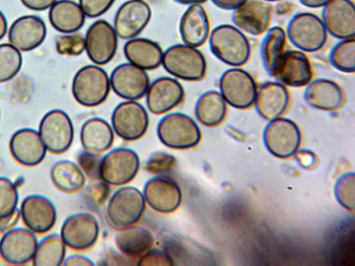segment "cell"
Segmentation results:
<instances>
[{"mask_svg": "<svg viewBox=\"0 0 355 266\" xmlns=\"http://www.w3.org/2000/svg\"><path fill=\"white\" fill-rule=\"evenodd\" d=\"M151 16V8L145 1L128 0L116 10L113 28L118 37L128 40L136 37L144 30Z\"/></svg>", "mask_w": 355, "mask_h": 266, "instance_id": "14", "label": "cell"}, {"mask_svg": "<svg viewBox=\"0 0 355 266\" xmlns=\"http://www.w3.org/2000/svg\"><path fill=\"white\" fill-rule=\"evenodd\" d=\"M27 8L35 11L49 9L57 0H20Z\"/></svg>", "mask_w": 355, "mask_h": 266, "instance_id": "47", "label": "cell"}, {"mask_svg": "<svg viewBox=\"0 0 355 266\" xmlns=\"http://www.w3.org/2000/svg\"><path fill=\"white\" fill-rule=\"evenodd\" d=\"M139 168V158L134 150L115 148L101 159L100 179L109 185L120 186L132 181Z\"/></svg>", "mask_w": 355, "mask_h": 266, "instance_id": "9", "label": "cell"}, {"mask_svg": "<svg viewBox=\"0 0 355 266\" xmlns=\"http://www.w3.org/2000/svg\"><path fill=\"white\" fill-rule=\"evenodd\" d=\"M290 101L287 87L277 81H268L257 89L254 105L258 114L270 121L282 117Z\"/></svg>", "mask_w": 355, "mask_h": 266, "instance_id": "25", "label": "cell"}, {"mask_svg": "<svg viewBox=\"0 0 355 266\" xmlns=\"http://www.w3.org/2000/svg\"><path fill=\"white\" fill-rule=\"evenodd\" d=\"M329 61L336 69L344 73L355 70V39H340L331 49Z\"/></svg>", "mask_w": 355, "mask_h": 266, "instance_id": "36", "label": "cell"}, {"mask_svg": "<svg viewBox=\"0 0 355 266\" xmlns=\"http://www.w3.org/2000/svg\"><path fill=\"white\" fill-rule=\"evenodd\" d=\"M46 33L44 20L33 15L17 18L8 30L10 44L21 52L31 51L40 46L44 41Z\"/></svg>", "mask_w": 355, "mask_h": 266, "instance_id": "23", "label": "cell"}, {"mask_svg": "<svg viewBox=\"0 0 355 266\" xmlns=\"http://www.w3.org/2000/svg\"><path fill=\"white\" fill-rule=\"evenodd\" d=\"M330 1L331 0H299L301 4L311 8H322Z\"/></svg>", "mask_w": 355, "mask_h": 266, "instance_id": "51", "label": "cell"}, {"mask_svg": "<svg viewBox=\"0 0 355 266\" xmlns=\"http://www.w3.org/2000/svg\"><path fill=\"white\" fill-rule=\"evenodd\" d=\"M263 140L271 154L286 159L293 155L298 150L301 133L294 121L280 117L270 121L266 126Z\"/></svg>", "mask_w": 355, "mask_h": 266, "instance_id": "11", "label": "cell"}, {"mask_svg": "<svg viewBox=\"0 0 355 266\" xmlns=\"http://www.w3.org/2000/svg\"><path fill=\"white\" fill-rule=\"evenodd\" d=\"M114 92L126 100H137L146 95L150 84L146 71L130 62L116 66L110 76Z\"/></svg>", "mask_w": 355, "mask_h": 266, "instance_id": "15", "label": "cell"}, {"mask_svg": "<svg viewBox=\"0 0 355 266\" xmlns=\"http://www.w3.org/2000/svg\"><path fill=\"white\" fill-rule=\"evenodd\" d=\"M38 132L46 150L54 154L66 152L70 148L74 135L71 119L60 109H51L43 116Z\"/></svg>", "mask_w": 355, "mask_h": 266, "instance_id": "8", "label": "cell"}, {"mask_svg": "<svg viewBox=\"0 0 355 266\" xmlns=\"http://www.w3.org/2000/svg\"><path fill=\"white\" fill-rule=\"evenodd\" d=\"M55 49L62 55H80L85 50V37L77 32L58 35Z\"/></svg>", "mask_w": 355, "mask_h": 266, "instance_id": "39", "label": "cell"}, {"mask_svg": "<svg viewBox=\"0 0 355 266\" xmlns=\"http://www.w3.org/2000/svg\"><path fill=\"white\" fill-rule=\"evenodd\" d=\"M20 211L17 209L11 214L0 218V233L3 234L12 229L18 222L20 218Z\"/></svg>", "mask_w": 355, "mask_h": 266, "instance_id": "46", "label": "cell"}, {"mask_svg": "<svg viewBox=\"0 0 355 266\" xmlns=\"http://www.w3.org/2000/svg\"><path fill=\"white\" fill-rule=\"evenodd\" d=\"M227 103L216 90L204 92L197 100L195 115L198 121L207 127H216L225 119Z\"/></svg>", "mask_w": 355, "mask_h": 266, "instance_id": "32", "label": "cell"}, {"mask_svg": "<svg viewBox=\"0 0 355 266\" xmlns=\"http://www.w3.org/2000/svg\"><path fill=\"white\" fill-rule=\"evenodd\" d=\"M110 193L108 184L98 181L89 184L84 193L86 203L92 208L101 206L107 200Z\"/></svg>", "mask_w": 355, "mask_h": 266, "instance_id": "42", "label": "cell"}, {"mask_svg": "<svg viewBox=\"0 0 355 266\" xmlns=\"http://www.w3.org/2000/svg\"><path fill=\"white\" fill-rule=\"evenodd\" d=\"M263 1H267V2H270V1H279V0H263Z\"/></svg>", "mask_w": 355, "mask_h": 266, "instance_id": "54", "label": "cell"}, {"mask_svg": "<svg viewBox=\"0 0 355 266\" xmlns=\"http://www.w3.org/2000/svg\"></svg>", "mask_w": 355, "mask_h": 266, "instance_id": "56", "label": "cell"}, {"mask_svg": "<svg viewBox=\"0 0 355 266\" xmlns=\"http://www.w3.org/2000/svg\"><path fill=\"white\" fill-rule=\"evenodd\" d=\"M50 175L54 186L66 193H77L85 184V176L81 168L68 160H60L55 163Z\"/></svg>", "mask_w": 355, "mask_h": 266, "instance_id": "34", "label": "cell"}, {"mask_svg": "<svg viewBox=\"0 0 355 266\" xmlns=\"http://www.w3.org/2000/svg\"><path fill=\"white\" fill-rule=\"evenodd\" d=\"M38 241L28 228L14 227L2 234L0 256L11 265H24L33 260Z\"/></svg>", "mask_w": 355, "mask_h": 266, "instance_id": "16", "label": "cell"}, {"mask_svg": "<svg viewBox=\"0 0 355 266\" xmlns=\"http://www.w3.org/2000/svg\"><path fill=\"white\" fill-rule=\"evenodd\" d=\"M310 60L300 50H286L279 60L272 77L286 87L306 86L313 78Z\"/></svg>", "mask_w": 355, "mask_h": 266, "instance_id": "17", "label": "cell"}, {"mask_svg": "<svg viewBox=\"0 0 355 266\" xmlns=\"http://www.w3.org/2000/svg\"><path fill=\"white\" fill-rule=\"evenodd\" d=\"M123 53L128 62L146 71L162 64L164 52L155 41L136 37L125 42Z\"/></svg>", "mask_w": 355, "mask_h": 266, "instance_id": "28", "label": "cell"}, {"mask_svg": "<svg viewBox=\"0 0 355 266\" xmlns=\"http://www.w3.org/2000/svg\"><path fill=\"white\" fill-rule=\"evenodd\" d=\"M218 87L219 92L232 107L244 109L254 105L258 88L245 70L239 67L225 70L220 77Z\"/></svg>", "mask_w": 355, "mask_h": 266, "instance_id": "7", "label": "cell"}, {"mask_svg": "<svg viewBox=\"0 0 355 266\" xmlns=\"http://www.w3.org/2000/svg\"><path fill=\"white\" fill-rule=\"evenodd\" d=\"M296 159L299 163L304 168L310 169L316 164V157L311 151L301 150L296 154Z\"/></svg>", "mask_w": 355, "mask_h": 266, "instance_id": "48", "label": "cell"}, {"mask_svg": "<svg viewBox=\"0 0 355 266\" xmlns=\"http://www.w3.org/2000/svg\"><path fill=\"white\" fill-rule=\"evenodd\" d=\"M23 62L21 52L9 44H0V83L12 79L20 71Z\"/></svg>", "mask_w": 355, "mask_h": 266, "instance_id": "37", "label": "cell"}, {"mask_svg": "<svg viewBox=\"0 0 355 266\" xmlns=\"http://www.w3.org/2000/svg\"><path fill=\"white\" fill-rule=\"evenodd\" d=\"M99 225L97 219L89 213H77L63 222L60 236L66 246L75 250L91 247L97 240Z\"/></svg>", "mask_w": 355, "mask_h": 266, "instance_id": "13", "label": "cell"}, {"mask_svg": "<svg viewBox=\"0 0 355 266\" xmlns=\"http://www.w3.org/2000/svg\"><path fill=\"white\" fill-rule=\"evenodd\" d=\"M272 18L271 5L263 0H248L233 10L232 21L242 32L258 36L268 29Z\"/></svg>", "mask_w": 355, "mask_h": 266, "instance_id": "21", "label": "cell"}, {"mask_svg": "<svg viewBox=\"0 0 355 266\" xmlns=\"http://www.w3.org/2000/svg\"><path fill=\"white\" fill-rule=\"evenodd\" d=\"M18 201L15 184L10 179L0 177V218L13 213L17 209Z\"/></svg>", "mask_w": 355, "mask_h": 266, "instance_id": "38", "label": "cell"}, {"mask_svg": "<svg viewBox=\"0 0 355 266\" xmlns=\"http://www.w3.org/2000/svg\"><path fill=\"white\" fill-rule=\"evenodd\" d=\"M176 165V159L171 154L157 152L153 154L146 161L144 168L153 174H164L171 171Z\"/></svg>", "mask_w": 355, "mask_h": 266, "instance_id": "41", "label": "cell"}, {"mask_svg": "<svg viewBox=\"0 0 355 266\" xmlns=\"http://www.w3.org/2000/svg\"><path fill=\"white\" fill-rule=\"evenodd\" d=\"M138 265H173V259L166 251L158 249H150L141 255L137 263Z\"/></svg>", "mask_w": 355, "mask_h": 266, "instance_id": "44", "label": "cell"}, {"mask_svg": "<svg viewBox=\"0 0 355 266\" xmlns=\"http://www.w3.org/2000/svg\"><path fill=\"white\" fill-rule=\"evenodd\" d=\"M101 159L98 153L87 150L82 152L78 157V162L83 172L94 180L100 179Z\"/></svg>", "mask_w": 355, "mask_h": 266, "instance_id": "43", "label": "cell"}, {"mask_svg": "<svg viewBox=\"0 0 355 266\" xmlns=\"http://www.w3.org/2000/svg\"><path fill=\"white\" fill-rule=\"evenodd\" d=\"M0 118H1V113H0Z\"/></svg>", "mask_w": 355, "mask_h": 266, "instance_id": "55", "label": "cell"}, {"mask_svg": "<svg viewBox=\"0 0 355 266\" xmlns=\"http://www.w3.org/2000/svg\"><path fill=\"white\" fill-rule=\"evenodd\" d=\"M208 39L211 52L227 65L239 67L250 58V43L244 33L234 25L216 26L210 32Z\"/></svg>", "mask_w": 355, "mask_h": 266, "instance_id": "1", "label": "cell"}, {"mask_svg": "<svg viewBox=\"0 0 355 266\" xmlns=\"http://www.w3.org/2000/svg\"><path fill=\"white\" fill-rule=\"evenodd\" d=\"M286 37L297 49L313 53L320 51L327 40V32L321 18L311 12H299L289 20Z\"/></svg>", "mask_w": 355, "mask_h": 266, "instance_id": "4", "label": "cell"}, {"mask_svg": "<svg viewBox=\"0 0 355 266\" xmlns=\"http://www.w3.org/2000/svg\"><path fill=\"white\" fill-rule=\"evenodd\" d=\"M9 148L11 155L19 163L28 167L40 164L47 150L38 131L28 127L14 132L9 142Z\"/></svg>", "mask_w": 355, "mask_h": 266, "instance_id": "24", "label": "cell"}, {"mask_svg": "<svg viewBox=\"0 0 355 266\" xmlns=\"http://www.w3.org/2000/svg\"><path fill=\"white\" fill-rule=\"evenodd\" d=\"M115 0H79L81 7L86 17L96 18L106 12Z\"/></svg>", "mask_w": 355, "mask_h": 266, "instance_id": "45", "label": "cell"}, {"mask_svg": "<svg viewBox=\"0 0 355 266\" xmlns=\"http://www.w3.org/2000/svg\"><path fill=\"white\" fill-rule=\"evenodd\" d=\"M322 21L329 35L338 39L354 38L355 8L351 0H331L322 7Z\"/></svg>", "mask_w": 355, "mask_h": 266, "instance_id": "18", "label": "cell"}, {"mask_svg": "<svg viewBox=\"0 0 355 266\" xmlns=\"http://www.w3.org/2000/svg\"><path fill=\"white\" fill-rule=\"evenodd\" d=\"M304 99L311 107L323 111H336L345 103V92L336 82L327 78L311 80L304 92Z\"/></svg>", "mask_w": 355, "mask_h": 266, "instance_id": "26", "label": "cell"}, {"mask_svg": "<svg viewBox=\"0 0 355 266\" xmlns=\"http://www.w3.org/2000/svg\"><path fill=\"white\" fill-rule=\"evenodd\" d=\"M286 39L285 30L275 26L268 28L261 40V59L266 71L270 76H272L279 60L286 51Z\"/></svg>", "mask_w": 355, "mask_h": 266, "instance_id": "33", "label": "cell"}, {"mask_svg": "<svg viewBox=\"0 0 355 266\" xmlns=\"http://www.w3.org/2000/svg\"><path fill=\"white\" fill-rule=\"evenodd\" d=\"M66 254V245L60 235L51 233L38 243L33 258L35 266H59L63 264Z\"/></svg>", "mask_w": 355, "mask_h": 266, "instance_id": "35", "label": "cell"}, {"mask_svg": "<svg viewBox=\"0 0 355 266\" xmlns=\"http://www.w3.org/2000/svg\"><path fill=\"white\" fill-rule=\"evenodd\" d=\"M65 266H94V263L89 258L82 255H71L67 257L63 262Z\"/></svg>", "mask_w": 355, "mask_h": 266, "instance_id": "49", "label": "cell"}, {"mask_svg": "<svg viewBox=\"0 0 355 266\" xmlns=\"http://www.w3.org/2000/svg\"><path fill=\"white\" fill-rule=\"evenodd\" d=\"M218 8L223 10H234L248 0H211Z\"/></svg>", "mask_w": 355, "mask_h": 266, "instance_id": "50", "label": "cell"}, {"mask_svg": "<svg viewBox=\"0 0 355 266\" xmlns=\"http://www.w3.org/2000/svg\"><path fill=\"white\" fill-rule=\"evenodd\" d=\"M8 32V22L4 14L0 10V40Z\"/></svg>", "mask_w": 355, "mask_h": 266, "instance_id": "52", "label": "cell"}, {"mask_svg": "<svg viewBox=\"0 0 355 266\" xmlns=\"http://www.w3.org/2000/svg\"><path fill=\"white\" fill-rule=\"evenodd\" d=\"M354 174L346 173L337 180L335 185V195L339 203L347 209L354 210Z\"/></svg>", "mask_w": 355, "mask_h": 266, "instance_id": "40", "label": "cell"}, {"mask_svg": "<svg viewBox=\"0 0 355 266\" xmlns=\"http://www.w3.org/2000/svg\"><path fill=\"white\" fill-rule=\"evenodd\" d=\"M145 206L144 195L138 188L122 187L109 200L106 209L107 222L117 229L132 226L141 218Z\"/></svg>", "mask_w": 355, "mask_h": 266, "instance_id": "6", "label": "cell"}, {"mask_svg": "<svg viewBox=\"0 0 355 266\" xmlns=\"http://www.w3.org/2000/svg\"><path fill=\"white\" fill-rule=\"evenodd\" d=\"M179 30L187 45L198 48L205 43L210 33V24L201 4L189 5L181 17Z\"/></svg>", "mask_w": 355, "mask_h": 266, "instance_id": "27", "label": "cell"}, {"mask_svg": "<svg viewBox=\"0 0 355 266\" xmlns=\"http://www.w3.org/2000/svg\"><path fill=\"white\" fill-rule=\"evenodd\" d=\"M145 96L148 110L160 115L172 110L182 102L184 90L176 79L163 76L149 84Z\"/></svg>", "mask_w": 355, "mask_h": 266, "instance_id": "19", "label": "cell"}, {"mask_svg": "<svg viewBox=\"0 0 355 266\" xmlns=\"http://www.w3.org/2000/svg\"><path fill=\"white\" fill-rule=\"evenodd\" d=\"M162 64L169 74L186 81H200L207 72V62L202 53L185 44H176L166 48Z\"/></svg>", "mask_w": 355, "mask_h": 266, "instance_id": "2", "label": "cell"}, {"mask_svg": "<svg viewBox=\"0 0 355 266\" xmlns=\"http://www.w3.org/2000/svg\"><path fill=\"white\" fill-rule=\"evenodd\" d=\"M80 139L85 150L100 153L112 146L114 141V131L105 120L94 117L83 124Z\"/></svg>", "mask_w": 355, "mask_h": 266, "instance_id": "30", "label": "cell"}, {"mask_svg": "<svg viewBox=\"0 0 355 266\" xmlns=\"http://www.w3.org/2000/svg\"><path fill=\"white\" fill-rule=\"evenodd\" d=\"M111 121L112 129L119 137L125 141H135L146 133L149 119L142 105L136 100H125L115 107Z\"/></svg>", "mask_w": 355, "mask_h": 266, "instance_id": "10", "label": "cell"}, {"mask_svg": "<svg viewBox=\"0 0 355 266\" xmlns=\"http://www.w3.org/2000/svg\"><path fill=\"white\" fill-rule=\"evenodd\" d=\"M143 195L150 207L162 213L175 211L182 200L179 185L167 177H156L147 181Z\"/></svg>", "mask_w": 355, "mask_h": 266, "instance_id": "22", "label": "cell"}, {"mask_svg": "<svg viewBox=\"0 0 355 266\" xmlns=\"http://www.w3.org/2000/svg\"><path fill=\"white\" fill-rule=\"evenodd\" d=\"M19 211L23 222L34 233H46L55 224V207L44 195L34 194L26 196L21 204Z\"/></svg>", "mask_w": 355, "mask_h": 266, "instance_id": "20", "label": "cell"}, {"mask_svg": "<svg viewBox=\"0 0 355 266\" xmlns=\"http://www.w3.org/2000/svg\"><path fill=\"white\" fill-rule=\"evenodd\" d=\"M88 57L95 64L104 65L114 57L118 46V36L108 21H95L88 28L85 36Z\"/></svg>", "mask_w": 355, "mask_h": 266, "instance_id": "12", "label": "cell"}, {"mask_svg": "<svg viewBox=\"0 0 355 266\" xmlns=\"http://www.w3.org/2000/svg\"><path fill=\"white\" fill-rule=\"evenodd\" d=\"M110 77L99 65L88 64L79 69L71 82L72 95L80 105L92 107L100 105L110 91Z\"/></svg>", "mask_w": 355, "mask_h": 266, "instance_id": "3", "label": "cell"}, {"mask_svg": "<svg viewBox=\"0 0 355 266\" xmlns=\"http://www.w3.org/2000/svg\"><path fill=\"white\" fill-rule=\"evenodd\" d=\"M175 1L184 5L201 4L207 0H174Z\"/></svg>", "mask_w": 355, "mask_h": 266, "instance_id": "53", "label": "cell"}, {"mask_svg": "<svg viewBox=\"0 0 355 266\" xmlns=\"http://www.w3.org/2000/svg\"><path fill=\"white\" fill-rule=\"evenodd\" d=\"M120 230L116 236L115 244L127 257L139 258L153 244L151 233L144 227L132 225Z\"/></svg>", "mask_w": 355, "mask_h": 266, "instance_id": "31", "label": "cell"}, {"mask_svg": "<svg viewBox=\"0 0 355 266\" xmlns=\"http://www.w3.org/2000/svg\"><path fill=\"white\" fill-rule=\"evenodd\" d=\"M85 15L78 3L73 0H57L49 10V20L57 31L76 33L85 24Z\"/></svg>", "mask_w": 355, "mask_h": 266, "instance_id": "29", "label": "cell"}, {"mask_svg": "<svg viewBox=\"0 0 355 266\" xmlns=\"http://www.w3.org/2000/svg\"><path fill=\"white\" fill-rule=\"evenodd\" d=\"M157 134L164 145L177 150L191 148L197 145L201 139L196 123L181 112H172L163 116L158 123Z\"/></svg>", "mask_w": 355, "mask_h": 266, "instance_id": "5", "label": "cell"}]
</instances>
